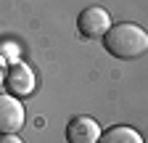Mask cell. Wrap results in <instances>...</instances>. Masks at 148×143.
<instances>
[{
	"instance_id": "1",
	"label": "cell",
	"mask_w": 148,
	"mask_h": 143,
	"mask_svg": "<svg viewBox=\"0 0 148 143\" xmlns=\"http://www.w3.org/2000/svg\"><path fill=\"white\" fill-rule=\"evenodd\" d=\"M103 43L114 58L130 61V58H140L148 50V32L132 21H122L108 27V32L103 34Z\"/></svg>"
},
{
	"instance_id": "2",
	"label": "cell",
	"mask_w": 148,
	"mask_h": 143,
	"mask_svg": "<svg viewBox=\"0 0 148 143\" xmlns=\"http://www.w3.org/2000/svg\"><path fill=\"white\" fill-rule=\"evenodd\" d=\"M111 27V13L101 6H90L85 8L79 16H77V29L82 37L87 40H95V37H103Z\"/></svg>"
},
{
	"instance_id": "3",
	"label": "cell",
	"mask_w": 148,
	"mask_h": 143,
	"mask_svg": "<svg viewBox=\"0 0 148 143\" xmlns=\"http://www.w3.org/2000/svg\"><path fill=\"white\" fill-rule=\"evenodd\" d=\"M24 124V103L11 93H0V135H11Z\"/></svg>"
},
{
	"instance_id": "4",
	"label": "cell",
	"mask_w": 148,
	"mask_h": 143,
	"mask_svg": "<svg viewBox=\"0 0 148 143\" xmlns=\"http://www.w3.org/2000/svg\"><path fill=\"white\" fill-rule=\"evenodd\" d=\"M3 82L8 85L11 96H16V98L21 96V98H24V96H29V93L34 90V72H32L24 61H13Z\"/></svg>"
},
{
	"instance_id": "5",
	"label": "cell",
	"mask_w": 148,
	"mask_h": 143,
	"mask_svg": "<svg viewBox=\"0 0 148 143\" xmlns=\"http://www.w3.org/2000/svg\"><path fill=\"white\" fill-rule=\"evenodd\" d=\"M101 138V127L92 117H71L66 124V140L69 143H98Z\"/></svg>"
},
{
	"instance_id": "6",
	"label": "cell",
	"mask_w": 148,
	"mask_h": 143,
	"mask_svg": "<svg viewBox=\"0 0 148 143\" xmlns=\"http://www.w3.org/2000/svg\"><path fill=\"white\" fill-rule=\"evenodd\" d=\"M98 143H143L140 133L127 127V124H116V127H108L106 133H101Z\"/></svg>"
},
{
	"instance_id": "7",
	"label": "cell",
	"mask_w": 148,
	"mask_h": 143,
	"mask_svg": "<svg viewBox=\"0 0 148 143\" xmlns=\"http://www.w3.org/2000/svg\"><path fill=\"white\" fill-rule=\"evenodd\" d=\"M0 143H24V140L18 138L16 133H11V135H0Z\"/></svg>"
},
{
	"instance_id": "8",
	"label": "cell",
	"mask_w": 148,
	"mask_h": 143,
	"mask_svg": "<svg viewBox=\"0 0 148 143\" xmlns=\"http://www.w3.org/2000/svg\"><path fill=\"white\" fill-rule=\"evenodd\" d=\"M3 80H5V64H3V58H0V85H3Z\"/></svg>"
}]
</instances>
